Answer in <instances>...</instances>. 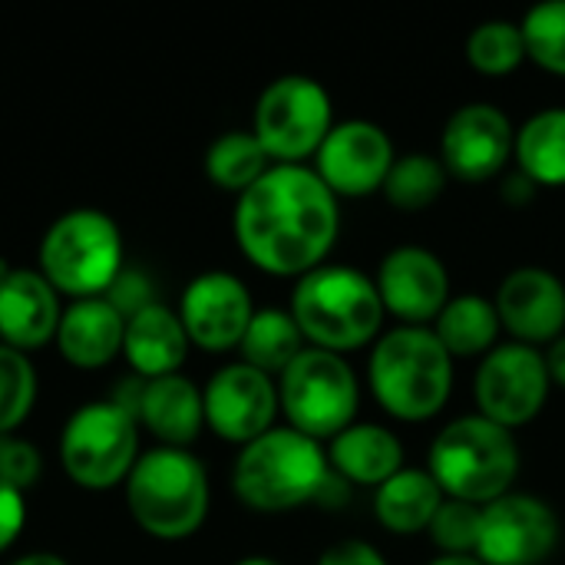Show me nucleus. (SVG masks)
Returning <instances> with one entry per match:
<instances>
[{"label": "nucleus", "instance_id": "obj_1", "mask_svg": "<svg viewBox=\"0 0 565 565\" xmlns=\"http://www.w3.org/2000/svg\"><path fill=\"white\" fill-rule=\"evenodd\" d=\"M242 255L275 278H305L321 268L341 235V199L311 166H271L235 202Z\"/></svg>", "mask_w": 565, "mask_h": 565}, {"label": "nucleus", "instance_id": "obj_2", "mask_svg": "<svg viewBox=\"0 0 565 565\" xmlns=\"http://www.w3.org/2000/svg\"><path fill=\"white\" fill-rule=\"evenodd\" d=\"M344 480L328 467L324 444L288 424H275L268 434L245 444L232 463V490L238 503L268 516L321 503Z\"/></svg>", "mask_w": 565, "mask_h": 565}, {"label": "nucleus", "instance_id": "obj_3", "mask_svg": "<svg viewBox=\"0 0 565 565\" xmlns=\"http://www.w3.org/2000/svg\"><path fill=\"white\" fill-rule=\"evenodd\" d=\"M288 311L308 348L341 358L374 344L387 321L374 275L338 262H324L298 278Z\"/></svg>", "mask_w": 565, "mask_h": 565}, {"label": "nucleus", "instance_id": "obj_4", "mask_svg": "<svg viewBox=\"0 0 565 565\" xmlns=\"http://www.w3.org/2000/svg\"><path fill=\"white\" fill-rule=\"evenodd\" d=\"M367 387L377 407L404 424L437 417L454 394V358L434 328H391L367 354Z\"/></svg>", "mask_w": 565, "mask_h": 565}, {"label": "nucleus", "instance_id": "obj_5", "mask_svg": "<svg viewBox=\"0 0 565 565\" xmlns=\"http://www.w3.org/2000/svg\"><path fill=\"white\" fill-rule=\"evenodd\" d=\"M520 467L523 457L516 434L483 414H463L444 424L427 450V470L444 497L473 507H487L513 493Z\"/></svg>", "mask_w": 565, "mask_h": 565}, {"label": "nucleus", "instance_id": "obj_6", "mask_svg": "<svg viewBox=\"0 0 565 565\" xmlns=\"http://www.w3.org/2000/svg\"><path fill=\"white\" fill-rule=\"evenodd\" d=\"M126 507L142 533L166 543L189 540L209 516V477L202 460L182 447L162 444L139 454L126 477Z\"/></svg>", "mask_w": 565, "mask_h": 565}, {"label": "nucleus", "instance_id": "obj_7", "mask_svg": "<svg viewBox=\"0 0 565 565\" xmlns=\"http://www.w3.org/2000/svg\"><path fill=\"white\" fill-rule=\"evenodd\" d=\"M40 275L63 295L99 298L122 275L119 225L99 209L63 212L40 242Z\"/></svg>", "mask_w": 565, "mask_h": 565}, {"label": "nucleus", "instance_id": "obj_8", "mask_svg": "<svg viewBox=\"0 0 565 565\" xmlns=\"http://www.w3.org/2000/svg\"><path fill=\"white\" fill-rule=\"evenodd\" d=\"M278 407L298 434L324 444L348 430L361 407V384L348 358L305 348L275 381Z\"/></svg>", "mask_w": 565, "mask_h": 565}, {"label": "nucleus", "instance_id": "obj_9", "mask_svg": "<svg viewBox=\"0 0 565 565\" xmlns=\"http://www.w3.org/2000/svg\"><path fill=\"white\" fill-rule=\"evenodd\" d=\"M334 129L331 93L305 73L271 79L252 116V132L275 166H305Z\"/></svg>", "mask_w": 565, "mask_h": 565}, {"label": "nucleus", "instance_id": "obj_10", "mask_svg": "<svg viewBox=\"0 0 565 565\" xmlns=\"http://www.w3.org/2000/svg\"><path fill=\"white\" fill-rule=\"evenodd\" d=\"M136 414L119 401H93L70 414L60 434V463L76 487L109 490L139 460Z\"/></svg>", "mask_w": 565, "mask_h": 565}, {"label": "nucleus", "instance_id": "obj_11", "mask_svg": "<svg viewBox=\"0 0 565 565\" xmlns=\"http://www.w3.org/2000/svg\"><path fill=\"white\" fill-rule=\"evenodd\" d=\"M550 391H553V381H550L543 351L530 344H516V341L497 344L487 358H480L477 374H473L477 414H483L487 420L513 434L543 414Z\"/></svg>", "mask_w": 565, "mask_h": 565}, {"label": "nucleus", "instance_id": "obj_12", "mask_svg": "<svg viewBox=\"0 0 565 565\" xmlns=\"http://www.w3.org/2000/svg\"><path fill=\"white\" fill-rule=\"evenodd\" d=\"M559 546L556 510L533 493H507L480 510L477 559L483 565H543Z\"/></svg>", "mask_w": 565, "mask_h": 565}, {"label": "nucleus", "instance_id": "obj_13", "mask_svg": "<svg viewBox=\"0 0 565 565\" xmlns=\"http://www.w3.org/2000/svg\"><path fill=\"white\" fill-rule=\"evenodd\" d=\"M397 159L391 132L374 119H341L315 152V172L338 199H367L384 189Z\"/></svg>", "mask_w": 565, "mask_h": 565}, {"label": "nucleus", "instance_id": "obj_14", "mask_svg": "<svg viewBox=\"0 0 565 565\" xmlns=\"http://www.w3.org/2000/svg\"><path fill=\"white\" fill-rule=\"evenodd\" d=\"M374 285L384 315L404 328H430L454 298L444 258L424 245L391 248L374 271Z\"/></svg>", "mask_w": 565, "mask_h": 565}, {"label": "nucleus", "instance_id": "obj_15", "mask_svg": "<svg viewBox=\"0 0 565 565\" xmlns=\"http://www.w3.org/2000/svg\"><path fill=\"white\" fill-rule=\"evenodd\" d=\"M205 427L228 444H252L268 434L281 414L275 377L255 371L245 361L225 364L202 387Z\"/></svg>", "mask_w": 565, "mask_h": 565}, {"label": "nucleus", "instance_id": "obj_16", "mask_svg": "<svg viewBox=\"0 0 565 565\" xmlns=\"http://www.w3.org/2000/svg\"><path fill=\"white\" fill-rule=\"evenodd\" d=\"M516 126L493 103H467L450 113L440 132V162L450 179L480 185L497 179L513 159Z\"/></svg>", "mask_w": 565, "mask_h": 565}, {"label": "nucleus", "instance_id": "obj_17", "mask_svg": "<svg viewBox=\"0 0 565 565\" xmlns=\"http://www.w3.org/2000/svg\"><path fill=\"white\" fill-rule=\"evenodd\" d=\"M255 311L252 291L232 271L195 275L179 301V321L189 334V344L212 354L238 348Z\"/></svg>", "mask_w": 565, "mask_h": 565}, {"label": "nucleus", "instance_id": "obj_18", "mask_svg": "<svg viewBox=\"0 0 565 565\" xmlns=\"http://www.w3.org/2000/svg\"><path fill=\"white\" fill-rule=\"evenodd\" d=\"M497 315L510 341L546 348L565 334V281L543 265H520L513 268L497 295Z\"/></svg>", "mask_w": 565, "mask_h": 565}, {"label": "nucleus", "instance_id": "obj_19", "mask_svg": "<svg viewBox=\"0 0 565 565\" xmlns=\"http://www.w3.org/2000/svg\"><path fill=\"white\" fill-rule=\"evenodd\" d=\"M56 288L33 268H10L0 275V344L36 351L60 328Z\"/></svg>", "mask_w": 565, "mask_h": 565}, {"label": "nucleus", "instance_id": "obj_20", "mask_svg": "<svg viewBox=\"0 0 565 565\" xmlns=\"http://www.w3.org/2000/svg\"><path fill=\"white\" fill-rule=\"evenodd\" d=\"M328 467L351 487L377 490L404 470V444L384 424H351L324 447Z\"/></svg>", "mask_w": 565, "mask_h": 565}, {"label": "nucleus", "instance_id": "obj_21", "mask_svg": "<svg viewBox=\"0 0 565 565\" xmlns=\"http://www.w3.org/2000/svg\"><path fill=\"white\" fill-rule=\"evenodd\" d=\"M126 315L109 298H79L60 315L56 348L73 367H103L122 351Z\"/></svg>", "mask_w": 565, "mask_h": 565}, {"label": "nucleus", "instance_id": "obj_22", "mask_svg": "<svg viewBox=\"0 0 565 565\" xmlns=\"http://www.w3.org/2000/svg\"><path fill=\"white\" fill-rule=\"evenodd\" d=\"M136 420L146 424V430L152 437H159L162 447L185 450L205 427L202 391L182 374L146 381V387L139 391V401H136Z\"/></svg>", "mask_w": 565, "mask_h": 565}, {"label": "nucleus", "instance_id": "obj_23", "mask_svg": "<svg viewBox=\"0 0 565 565\" xmlns=\"http://www.w3.org/2000/svg\"><path fill=\"white\" fill-rule=\"evenodd\" d=\"M122 354L132 364V371L146 381L179 374L189 354V334L179 321V311L152 301L142 311L129 315Z\"/></svg>", "mask_w": 565, "mask_h": 565}, {"label": "nucleus", "instance_id": "obj_24", "mask_svg": "<svg viewBox=\"0 0 565 565\" xmlns=\"http://www.w3.org/2000/svg\"><path fill=\"white\" fill-rule=\"evenodd\" d=\"M444 500L447 497L427 467H404L374 490V516L394 536H417L427 533Z\"/></svg>", "mask_w": 565, "mask_h": 565}, {"label": "nucleus", "instance_id": "obj_25", "mask_svg": "<svg viewBox=\"0 0 565 565\" xmlns=\"http://www.w3.org/2000/svg\"><path fill=\"white\" fill-rule=\"evenodd\" d=\"M430 328L454 361L487 358L500 344V334H503L493 298L477 295V291L454 295Z\"/></svg>", "mask_w": 565, "mask_h": 565}, {"label": "nucleus", "instance_id": "obj_26", "mask_svg": "<svg viewBox=\"0 0 565 565\" xmlns=\"http://www.w3.org/2000/svg\"><path fill=\"white\" fill-rule=\"evenodd\" d=\"M513 159L540 189L565 185V106H546L516 126Z\"/></svg>", "mask_w": 565, "mask_h": 565}, {"label": "nucleus", "instance_id": "obj_27", "mask_svg": "<svg viewBox=\"0 0 565 565\" xmlns=\"http://www.w3.org/2000/svg\"><path fill=\"white\" fill-rule=\"evenodd\" d=\"M305 348H308L305 334L295 324L288 308H258L242 344H238L242 361L252 364L255 371L275 377V381Z\"/></svg>", "mask_w": 565, "mask_h": 565}, {"label": "nucleus", "instance_id": "obj_28", "mask_svg": "<svg viewBox=\"0 0 565 565\" xmlns=\"http://www.w3.org/2000/svg\"><path fill=\"white\" fill-rule=\"evenodd\" d=\"M447 185H450V172L440 162V156L417 149V152H404L394 159L381 192H384L387 205L414 215V212H424L434 202H440Z\"/></svg>", "mask_w": 565, "mask_h": 565}, {"label": "nucleus", "instance_id": "obj_29", "mask_svg": "<svg viewBox=\"0 0 565 565\" xmlns=\"http://www.w3.org/2000/svg\"><path fill=\"white\" fill-rule=\"evenodd\" d=\"M275 162L262 149L252 129H228L205 149V175L222 189L242 195L252 189Z\"/></svg>", "mask_w": 565, "mask_h": 565}, {"label": "nucleus", "instance_id": "obj_30", "mask_svg": "<svg viewBox=\"0 0 565 565\" xmlns=\"http://www.w3.org/2000/svg\"><path fill=\"white\" fill-rule=\"evenodd\" d=\"M467 63L483 76H510L526 63V43L516 20H483L467 36Z\"/></svg>", "mask_w": 565, "mask_h": 565}, {"label": "nucleus", "instance_id": "obj_31", "mask_svg": "<svg viewBox=\"0 0 565 565\" xmlns=\"http://www.w3.org/2000/svg\"><path fill=\"white\" fill-rule=\"evenodd\" d=\"M526 60L540 70L565 76V0H543L520 20Z\"/></svg>", "mask_w": 565, "mask_h": 565}, {"label": "nucleus", "instance_id": "obj_32", "mask_svg": "<svg viewBox=\"0 0 565 565\" xmlns=\"http://www.w3.org/2000/svg\"><path fill=\"white\" fill-rule=\"evenodd\" d=\"M36 374L23 351L0 344V437L13 434L33 411Z\"/></svg>", "mask_w": 565, "mask_h": 565}, {"label": "nucleus", "instance_id": "obj_33", "mask_svg": "<svg viewBox=\"0 0 565 565\" xmlns=\"http://www.w3.org/2000/svg\"><path fill=\"white\" fill-rule=\"evenodd\" d=\"M480 510L463 500H444L437 516L427 526L430 543L440 550V556H473L480 540Z\"/></svg>", "mask_w": 565, "mask_h": 565}, {"label": "nucleus", "instance_id": "obj_34", "mask_svg": "<svg viewBox=\"0 0 565 565\" xmlns=\"http://www.w3.org/2000/svg\"><path fill=\"white\" fill-rule=\"evenodd\" d=\"M40 470H43V460H40V450L30 440H20L13 434L0 437V483L23 493L26 487L36 483Z\"/></svg>", "mask_w": 565, "mask_h": 565}, {"label": "nucleus", "instance_id": "obj_35", "mask_svg": "<svg viewBox=\"0 0 565 565\" xmlns=\"http://www.w3.org/2000/svg\"><path fill=\"white\" fill-rule=\"evenodd\" d=\"M318 565H391L387 556L364 543V540H341L334 546H328L321 556H318Z\"/></svg>", "mask_w": 565, "mask_h": 565}, {"label": "nucleus", "instance_id": "obj_36", "mask_svg": "<svg viewBox=\"0 0 565 565\" xmlns=\"http://www.w3.org/2000/svg\"><path fill=\"white\" fill-rule=\"evenodd\" d=\"M26 523V507H23V493L0 483V553L20 536Z\"/></svg>", "mask_w": 565, "mask_h": 565}, {"label": "nucleus", "instance_id": "obj_37", "mask_svg": "<svg viewBox=\"0 0 565 565\" xmlns=\"http://www.w3.org/2000/svg\"><path fill=\"white\" fill-rule=\"evenodd\" d=\"M536 189H540V185L530 182V179L516 169L513 175L503 179V189H500V192H503V202H510V205H526V202L536 195Z\"/></svg>", "mask_w": 565, "mask_h": 565}, {"label": "nucleus", "instance_id": "obj_38", "mask_svg": "<svg viewBox=\"0 0 565 565\" xmlns=\"http://www.w3.org/2000/svg\"><path fill=\"white\" fill-rule=\"evenodd\" d=\"M543 358H546V371H550L553 387H563L565 391V334H559L553 344L543 348Z\"/></svg>", "mask_w": 565, "mask_h": 565}, {"label": "nucleus", "instance_id": "obj_39", "mask_svg": "<svg viewBox=\"0 0 565 565\" xmlns=\"http://www.w3.org/2000/svg\"><path fill=\"white\" fill-rule=\"evenodd\" d=\"M10 565H70L66 559L53 556V553H30V556H20L17 563Z\"/></svg>", "mask_w": 565, "mask_h": 565}, {"label": "nucleus", "instance_id": "obj_40", "mask_svg": "<svg viewBox=\"0 0 565 565\" xmlns=\"http://www.w3.org/2000/svg\"><path fill=\"white\" fill-rule=\"evenodd\" d=\"M427 565H483L477 556H437Z\"/></svg>", "mask_w": 565, "mask_h": 565}, {"label": "nucleus", "instance_id": "obj_41", "mask_svg": "<svg viewBox=\"0 0 565 565\" xmlns=\"http://www.w3.org/2000/svg\"><path fill=\"white\" fill-rule=\"evenodd\" d=\"M235 565H281L278 559H268V556H245V559H238Z\"/></svg>", "mask_w": 565, "mask_h": 565}]
</instances>
